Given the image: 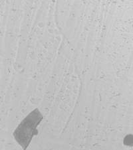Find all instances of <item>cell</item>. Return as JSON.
Wrapping results in <instances>:
<instances>
[{
	"label": "cell",
	"instance_id": "obj_1",
	"mask_svg": "<svg viewBox=\"0 0 133 150\" xmlns=\"http://www.w3.org/2000/svg\"><path fill=\"white\" fill-rule=\"evenodd\" d=\"M43 119L41 112L36 108L27 115L17 127L14 136L23 150H26L33 137L38 134L37 127Z\"/></svg>",
	"mask_w": 133,
	"mask_h": 150
}]
</instances>
